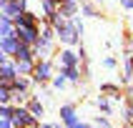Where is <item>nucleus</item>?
Wrapping results in <instances>:
<instances>
[{"mask_svg":"<svg viewBox=\"0 0 133 128\" xmlns=\"http://www.w3.org/2000/svg\"><path fill=\"white\" fill-rule=\"evenodd\" d=\"M15 38H20L23 43H35L38 40V30L30 25V23H18V30H15Z\"/></svg>","mask_w":133,"mask_h":128,"instance_id":"obj_1","label":"nucleus"},{"mask_svg":"<svg viewBox=\"0 0 133 128\" xmlns=\"http://www.w3.org/2000/svg\"><path fill=\"white\" fill-rule=\"evenodd\" d=\"M18 45H20V43H18V38H15V35H5L3 40H0L3 53H15V50H18Z\"/></svg>","mask_w":133,"mask_h":128,"instance_id":"obj_2","label":"nucleus"},{"mask_svg":"<svg viewBox=\"0 0 133 128\" xmlns=\"http://www.w3.org/2000/svg\"><path fill=\"white\" fill-rule=\"evenodd\" d=\"M58 33H60V40H65V43H75V33H78V30H75L73 25H60Z\"/></svg>","mask_w":133,"mask_h":128,"instance_id":"obj_3","label":"nucleus"},{"mask_svg":"<svg viewBox=\"0 0 133 128\" xmlns=\"http://www.w3.org/2000/svg\"><path fill=\"white\" fill-rule=\"evenodd\" d=\"M10 118H13L15 126H28V123H33V118H30L25 111H13V113H10Z\"/></svg>","mask_w":133,"mask_h":128,"instance_id":"obj_4","label":"nucleus"},{"mask_svg":"<svg viewBox=\"0 0 133 128\" xmlns=\"http://www.w3.org/2000/svg\"><path fill=\"white\" fill-rule=\"evenodd\" d=\"M23 13V3H10V5H5V18L10 20V18H20Z\"/></svg>","mask_w":133,"mask_h":128,"instance_id":"obj_5","label":"nucleus"},{"mask_svg":"<svg viewBox=\"0 0 133 128\" xmlns=\"http://www.w3.org/2000/svg\"><path fill=\"white\" fill-rule=\"evenodd\" d=\"M5 35H13V25H10L8 18H0V38H5Z\"/></svg>","mask_w":133,"mask_h":128,"instance_id":"obj_6","label":"nucleus"},{"mask_svg":"<svg viewBox=\"0 0 133 128\" xmlns=\"http://www.w3.org/2000/svg\"><path fill=\"white\" fill-rule=\"evenodd\" d=\"M0 75H3L5 80H13V75H15V68H13V65H8V63H0Z\"/></svg>","mask_w":133,"mask_h":128,"instance_id":"obj_7","label":"nucleus"},{"mask_svg":"<svg viewBox=\"0 0 133 128\" xmlns=\"http://www.w3.org/2000/svg\"><path fill=\"white\" fill-rule=\"evenodd\" d=\"M48 75H50V65H48V63H43V65L35 68V78H38V80H45Z\"/></svg>","mask_w":133,"mask_h":128,"instance_id":"obj_8","label":"nucleus"},{"mask_svg":"<svg viewBox=\"0 0 133 128\" xmlns=\"http://www.w3.org/2000/svg\"><path fill=\"white\" fill-rule=\"evenodd\" d=\"M60 60H63V65H65V68H73V65H75V53L65 50V53H63V58H60Z\"/></svg>","mask_w":133,"mask_h":128,"instance_id":"obj_9","label":"nucleus"},{"mask_svg":"<svg viewBox=\"0 0 133 128\" xmlns=\"http://www.w3.org/2000/svg\"><path fill=\"white\" fill-rule=\"evenodd\" d=\"M15 58L18 60H30V50L25 45H18V50H15Z\"/></svg>","mask_w":133,"mask_h":128,"instance_id":"obj_10","label":"nucleus"},{"mask_svg":"<svg viewBox=\"0 0 133 128\" xmlns=\"http://www.w3.org/2000/svg\"><path fill=\"white\" fill-rule=\"evenodd\" d=\"M63 120L68 126H75V116H73V108H63Z\"/></svg>","mask_w":133,"mask_h":128,"instance_id":"obj_11","label":"nucleus"},{"mask_svg":"<svg viewBox=\"0 0 133 128\" xmlns=\"http://www.w3.org/2000/svg\"><path fill=\"white\" fill-rule=\"evenodd\" d=\"M18 70H20V73H28V70H30V63H28V60H18Z\"/></svg>","mask_w":133,"mask_h":128,"instance_id":"obj_12","label":"nucleus"},{"mask_svg":"<svg viewBox=\"0 0 133 128\" xmlns=\"http://www.w3.org/2000/svg\"><path fill=\"white\" fill-rule=\"evenodd\" d=\"M10 98V93H8V88L5 85H0V100H8Z\"/></svg>","mask_w":133,"mask_h":128,"instance_id":"obj_13","label":"nucleus"},{"mask_svg":"<svg viewBox=\"0 0 133 128\" xmlns=\"http://www.w3.org/2000/svg\"><path fill=\"white\" fill-rule=\"evenodd\" d=\"M65 75L70 78V80H75V78H78V73H75V68H68V70H65Z\"/></svg>","mask_w":133,"mask_h":128,"instance_id":"obj_14","label":"nucleus"},{"mask_svg":"<svg viewBox=\"0 0 133 128\" xmlns=\"http://www.w3.org/2000/svg\"><path fill=\"white\" fill-rule=\"evenodd\" d=\"M8 116H10V111L8 108H0V118H8Z\"/></svg>","mask_w":133,"mask_h":128,"instance_id":"obj_15","label":"nucleus"},{"mask_svg":"<svg viewBox=\"0 0 133 128\" xmlns=\"http://www.w3.org/2000/svg\"><path fill=\"white\" fill-rule=\"evenodd\" d=\"M121 5L123 8H133V0H121Z\"/></svg>","mask_w":133,"mask_h":128,"instance_id":"obj_16","label":"nucleus"},{"mask_svg":"<svg viewBox=\"0 0 133 128\" xmlns=\"http://www.w3.org/2000/svg\"><path fill=\"white\" fill-rule=\"evenodd\" d=\"M3 60H5V53H3V48H0V63H3Z\"/></svg>","mask_w":133,"mask_h":128,"instance_id":"obj_17","label":"nucleus"},{"mask_svg":"<svg viewBox=\"0 0 133 128\" xmlns=\"http://www.w3.org/2000/svg\"><path fill=\"white\" fill-rule=\"evenodd\" d=\"M0 128H10V126H8V123H5V120H0Z\"/></svg>","mask_w":133,"mask_h":128,"instance_id":"obj_18","label":"nucleus"},{"mask_svg":"<svg viewBox=\"0 0 133 128\" xmlns=\"http://www.w3.org/2000/svg\"><path fill=\"white\" fill-rule=\"evenodd\" d=\"M73 128H88V126H73Z\"/></svg>","mask_w":133,"mask_h":128,"instance_id":"obj_19","label":"nucleus"},{"mask_svg":"<svg viewBox=\"0 0 133 128\" xmlns=\"http://www.w3.org/2000/svg\"><path fill=\"white\" fill-rule=\"evenodd\" d=\"M53 3H65V0H53Z\"/></svg>","mask_w":133,"mask_h":128,"instance_id":"obj_20","label":"nucleus"},{"mask_svg":"<svg viewBox=\"0 0 133 128\" xmlns=\"http://www.w3.org/2000/svg\"><path fill=\"white\" fill-rule=\"evenodd\" d=\"M5 3H13V0H5Z\"/></svg>","mask_w":133,"mask_h":128,"instance_id":"obj_21","label":"nucleus"}]
</instances>
